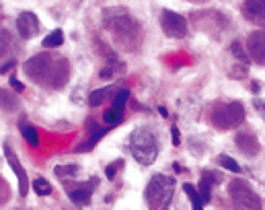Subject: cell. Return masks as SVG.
<instances>
[{"instance_id":"obj_1","label":"cell","mask_w":265,"mask_h":210,"mask_svg":"<svg viewBox=\"0 0 265 210\" xmlns=\"http://www.w3.org/2000/svg\"><path fill=\"white\" fill-rule=\"evenodd\" d=\"M130 151L140 165H152L158 157V145L150 130L138 128L130 136Z\"/></svg>"},{"instance_id":"obj_2","label":"cell","mask_w":265,"mask_h":210,"mask_svg":"<svg viewBox=\"0 0 265 210\" xmlns=\"http://www.w3.org/2000/svg\"><path fill=\"white\" fill-rule=\"evenodd\" d=\"M173 188H175V179L173 177H166V175H154L148 185H146V192H144V198H146V204L150 210H160V206H164V202H168L171 194H173Z\"/></svg>"},{"instance_id":"obj_3","label":"cell","mask_w":265,"mask_h":210,"mask_svg":"<svg viewBox=\"0 0 265 210\" xmlns=\"http://www.w3.org/2000/svg\"><path fill=\"white\" fill-rule=\"evenodd\" d=\"M228 194L232 198L234 210H261V200L247 181H243V179L230 181Z\"/></svg>"},{"instance_id":"obj_4","label":"cell","mask_w":265,"mask_h":210,"mask_svg":"<svg viewBox=\"0 0 265 210\" xmlns=\"http://www.w3.org/2000/svg\"><path fill=\"white\" fill-rule=\"evenodd\" d=\"M245 120V109L238 101L234 103H222L212 111V124L218 130H232L240 126Z\"/></svg>"},{"instance_id":"obj_5","label":"cell","mask_w":265,"mask_h":210,"mask_svg":"<svg viewBox=\"0 0 265 210\" xmlns=\"http://www.w3.org/2000/svg\"><path fill=\"white\" fill-rule=\"evenodd\" d=\"M52 66H54L52 56H47V54H37V56H33L31 60L25 62V73H27L33 81L45 83V77H50V73H52Z\"/></svg>"},{"instance_id":"obj_6","label":"cell","mask_w":265,"mask_h":210,"mask_svg":"<svg viewBox=\"0 0 265 210\" xmlns=\"http://www.w3.org/2000/svg\"><path fill=\"white\" fill-rule=\"evenodd\" d=\"M160 25H162V31L173 37V39H181L187 35V21L185 17L177 15L173 11H162L160 13Z\"/></svg>"},{"instance_id":"obj_7","label":"cell","mask_w":265,"mask_h":210,"mask_svg":"<svg viewBox=\"0 0 265 210\" xmlns=\"http://www.w3.org/2000/svg\"><path fill=\"white\" fill-rule=\"evenodd\" d=\"M247 50L253 62L265 64V31H253L247 37Z\"/></svg>"},{"instance_id":"obj_8","label":"cell","mask_w":265,"mask_h":210,"mask_svg":"<svg viewBox=\"0 0 265 210\" xmlns=\"http://www.w3.org/2000/svg\"><path fill=\"white\" fill-rule=\"evenodd\" d=\"M243 15L251 23L265 27V0H245Z\"/></svg>"},{"instance_id":"obj_9","label":"cell","mask_w":265,"mask_h":210,"mask_svg":"<svg viewBox=\"0 0 265 210\" xmlns=\"http://www.w3.org/2000/svg\"><path fill=\"white\" fill-rule=\"evenodd\" d=\"M5 155H7V161H9V165L13 167L15 175H17V179H19V194H21V196H27L29 181H27V173H25L23 165L19 163V159L15 157V153H13V149H11L9 145H5Z\"/></svg>"},{"instance_id":"obj_10","label":"cell","mask_w":265,"mask_h":210,"mask_svg":"<svg viewBox=\"0 0 265 210\" xmlns=\"http://www.w3.org/2000/svg\"><path fill=\"white\" fill-rule=\"evenodd\" d=\"M17 29L23 39H31L39 31V19L33 13H21L17 19Z\"/></svg>"},{"instance_id":"obj_11","label":"cell","mask_w":265,"mask_h":210,"mask_svg":"<svg viewBox=\"0 0 265 210\" xmlns=\"http://www.w3.org/2000/svg\"><path fill=\"white\" fill-rule=\"evenodd\" d=\"M236 147H238L247 157H255V155L261 151L257 138H255L253 134H238V136H236Z\"/></svg>"},{"instance_id":"obj_12","label":"cell","mask_w":265,"mask_h":210,"mask_svg":"<svg viewBox=\"0 0 265 210\" xmlns=\"http://www.w3.org/2000/svg\"><path fill=\"white\" fill-rule=\"evenodd\" d=\"M0 109H5V111H17L19 109L17 97L7 89H0Z\"/></svg>"},{"instance_id":"obj_13","label":"cell","mask_w":265,"mask_h":210,"mask_svg":"<svg viewBox=\"0 0 265 210\" xmlns=\"http://www.w3.org/2000/svg\"><path fill=\"white\" fill-rule=\"evenodd\" d=\"M91 192H93V188L80 185V188H76V190L70 192V198H72V202H76V204H86L88 200H91Z\"/></svg>"},{"instance_id":"obj_14","label":"cell","mask_w":265,"mask_h":210,"mask_svg":"<svg viewBox=\"0 0 265 210\" xmlns=\"http://www.w3.org/2000/svg\"><path fill=\"white\" fill-rule=\"evenodd\" d=\"M183 192L189 196V200H191V206H194V210H204V202H202V198H200V194H198V190L191 185V183H185L183 185Z\"/></svg>"},{"instance_id":"obj_15","label":"cell","mask_w":265,"mask_h":210,"mask_svg":"<svg viewBox=\"0 0 265 210\" xmlns=\"http://www.w3.org/2000/svg\"><path fill=\"white\" fill-rule=\"evenodd\" d=\"M64 43V31L62 29H54L45 39H43V45L45 48H58Z\"/></svg>"},{"instance_id":"obj_16","label":"cell","mask_w":265,"mask_h":210,"mask_svg":"<svg viewBox=\"0 0 265 210\" xmlns=\"http://www.w3.org/2000/svg\"><path fill=\"white\" fill-rule=\"evenodd\" d=\"M128 99H130V93L128 91H119L117 95H115V99H113V111H117V113H122L124 111V107H126V103H128Z\"/></svg>"},{"instance_id":"obj_17","label":"cell","mask_w":265,"mask_h":210,"mask_svg":"<svg viewBox=\"0 0 265 210\" xmlns=\"http://www.w3.org/2000/svg\"><path fill=\"white\" fill-rule=\"evenodd\" d=\"M33 190H35V194H39V196H50V194H52V185H50L43 177H37V179L33 181Z\"/></svg>"},{"instance_id":"obj_18","label":"cell","mask_w":265,"mask_h":210,"mask_svg":"<svg viewBox=\"0 0 265 210\" xmlns=\"http://www.w3.org/2000/svg\"><path fill=\"white\" fill-rule=\"evenodd\" d=\"M23 138L27 140L31 147H37V145H39V134H37V130L31 128V126H25V128H23Z\"/></svg>"},{"instance_id":"obj_19","label":"cell","mask_w":265,"mask_h":210,"mask_svg":"<svg viewBox=\"0 0 265 210\" xmlns=\"http://www.w3.org/2000/svg\"><path fill=\"white\" fill-rule=\"evenodd\" d=\"M107 97V89H99V91H93L91 95H88V103H91L93 107H99Z\"/></svg>"},{"instance_id":"obj_20","label":"cell","mask_w":265,"mask_h":210,"mask_svg":"<svg viewBox=\"0 0 265 210\" xmlns=\"http://www.w3.org/2000/svg\"><path fill=\"white\" fill-rule=\"evenodd\" d=\"M56 175L58 177H74V175H78V165H66V167H62V165H58L56 167Z\"/></svg>"},{"instance_id":"obj_21","label":"cell","mask_w":265,"mask_h":210,"mask_svg":"<svg viewBox=\"0 0 265 210\" xmlns=\"http://www.w3.org/2000/svg\"><path fill=\"white\" fill-rule=\"evenodd\" d=\"M220 165L224 167V169H228V171H232V173H240V165L234 161V159H230V157H226V155H222L220 157Z\"/></svg>"},{"instance_id":"obj_22","label":"cell","mask_w":265,"mask_h":210,"mask_svg":"<svg viewBox=\"0 0 265 210\" xmlns=\"http://www.w3.org/2000/svg\"><path fill=\"white\" fill-rule=\"evenodd\" d=\"M230 79H245L247 77V64H236L230 68V73H228Z\"/></svg>"},{"instance_id":"obj_23","label":"cell","mask_w":265,"mask_h":210,"mask_svg":"<svg viewBox=\"0 0 265 210\" xmlns=\"http://www.w3.org/2000/svg\"><path fill=\"white\" fill-rule=\"evenodd\" d=\"M230 54H234V58H236L240 64H247V60H249V56L243 52L240 43H232V45H230Z\"/></svg>"},{"instance_id":"obj_24","label":"cell","mask_w":265,"mask_h":210,"mask_svg":"<svg viewBox=\"0 0 265 210\" xmlns=\"http://www.w3.org/2000/svg\"><path fill=\"white\" fill-rule=\"evenodd\" d=\"M210 190H212V185L208 183V181H200V185H198V194H200V198H202V202H210Z\"/></svg>"},{"instance_id":"obj_25","label":"cell","mask_w":265,"mask_h":210,"mask_svg":"<svg viewBox=\"0 0 265 210\" xmlns=\"http://www.w3.org/2000/svg\"><path fill=\"white\" fill-rule=\"evenodd\" d=\"M9 43H11V35L5 29H0V56H5L9 52Z\"/></svg>"},{"instance_id":"obj_26","label":"cell","mask_w":265,"mask_h":210,"mask_svg":"<svg viewBox=\"0 0 265 210\" xmlns=\"http://www.w3.org/2000/svg\"><path fill=\"white\" fill-rule=\"evenodd\" d=\"M202 179H204V181H208L210 185H216V183H220V181H222V175H220V173H214V171H204Z\"/></svg>"},{"instance_id":"obj_27","label":"cell","mask_w":265,"mask_h":210,"mask_svg":"<svg viewBox=\"0 0 265 210\" xmlns=\"http://www.w3.org/2000/svg\"><path fill=\"white\" fill-rule=\"evenodd\" d=\"M103 122H107V124H119V122H122V113L109 109V111L103 113Z\"/></svg>"},{"instance_id":"obj_28","label":"cell","mask_w":265,"mask_h":210,"mask_svg":"<svg viewBox=\"0 0 265 210\" xmlns=\"http://www.w3.org/2000/svg\"><path fill=\"white\" fill-rule=\"evenodd\" d=\"M124 165V161H115V163H111V165H107V169H105V173H107V177L109 179H113L115 177V171L119 169Z\"/></svg>"},{"instance_id":"obj_29","label":"cell","mask_w":265,"mask_h":210,"mask_svg":"<svg viewBox=\"0 0 265 210\" xmlns=\"http://www.w3.org/2000/svg\"><path fill=\"white\" fill-rule=\"evenodd\" d=\"M9 198V188L5 183V179H0V204H3V200Z\"/></svg>"},{"instance_id":"obj_30","label":"cell","mask_w":265,"mask_h":210,"mask_svg":"<svg viewBox=\"0 0 265 210\" xmlns=\"http://www.w3.org/2000/svg\"><path fill=\"white\" fill-rule=\"evenodd\" d=\"M11 87H13L17 93H23V89H25V87H23V83H21L17 77H13V79H11Z\"/></svg>"},{"instance_id":"obj_31","label":"cell","mask_w":265,"mask_h":210,"mask_svg":"<svg viewBox=\"0 0 265 210\" xmlns=\"http://www.w3.org/2000/svg\"><path fill=\"white\" fill-rule=\"evenodd\" d=\"M255 109H257V113L261 115V118H265V101H259V99H255Z\"/></svg>"},{"instance_id":"obj_32","label":"cell","mask_w":265,"mask_h":210,"mask_svg":"<svg viewBox=\"0 0 265 210\" xmlns=\"http://www.w3.org/2000/svg\"><path fill=\"white\" fill-rule=\"evenodd\" d=\"M171 134H173V145H181V134H179V130H177L175 126L171 128Z\"/></svg>"},{"instance_id":"obj_33","label":"cell","mask_w":265,"mask_h":210,"mask_svg":"<svg viewBox=\"0 0 265 210\" xmlns=\"http://www.w3.org/2000/svg\"><path fill=\"white\" fill-rule=\"evenodd\" d=\"M251 91H253V93H259V91H261V89H259V83H253V85H251Z\"/></svg>"},{"instance_id":"obj_34","label":"cell","mask_w":265,"mask_h":210,"mask_svg":"<svg viewBox=\"0 0 265 210\" xmlns=\"http://www.w3.org/2000/svg\"><path fill=\"white\" fill-rule=\"evenodd\" d=\"M158 113H160L162 118H166V115H168V111H166V107H158Z\"/></svg>"},{"instance_id":"obj_35","label":"cell","mask_w":265,"mask_h":210,"mask_svg":"<svg viewBox=\"0 0 265 210\" xmlns=\"http://www.w3.org/2000/svg\"><path fill=\"white\" fill-rule=\"evenodd\" d=\"M196 3H198V0H196Z\"/></svg>"}]
</instances>
